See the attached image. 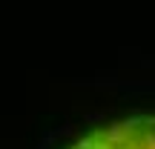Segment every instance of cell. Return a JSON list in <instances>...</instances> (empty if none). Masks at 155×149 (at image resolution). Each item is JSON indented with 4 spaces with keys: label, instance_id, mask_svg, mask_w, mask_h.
<instances>
[{
    "label": "cell",
    "instance_id": "cell-1",
    "mask_svg": "<svg viewBox=\"0 0 155 149\" xmlns=\"http://www.w3.org/2000/svg\"><path fill=\"white\" fill-rule=\"evenodd\" d=\"M72 149H155V118H129L98 129Z\"/></svg>",
    "mask_w": 155,
    "mask_h": 149
}]
</instances>
